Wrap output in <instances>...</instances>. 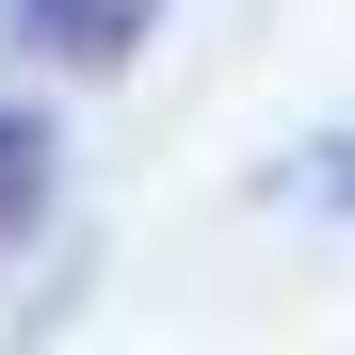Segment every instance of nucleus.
Wrapping results in <instances>:
<instances>
[{
    "instance_id": "obj_1",
    "label": "nucleus",
    "mask_w": 355,
    "mask_h": 355,
    "mask_svg": "<svg viewBox=\"0 0 355 355\" xmlns=\"http://www.w3.org/2000/svg\"><path fill=\"white\" fill-rule=\"evenodd\" d=\"M17 33L49 49V65H130V49L162 33V0H17Z\"/></svg>"
},
{
    "instance_id": "obj_2",
    "label": "nucleus",
    "mask_w": 355,
    "mask_h": 355,
    "mask_svg": "<svg viewBox=\"0 0 355 355\" xmlns=\"http://www.w3.org/2000/svg\"><path fill=\"white\" fill-rule=\"evenodd\" d=\"M49 178H65V130H49V97H0V259L33 243V210H49Z\"/></svg>"
}]
</instances>
